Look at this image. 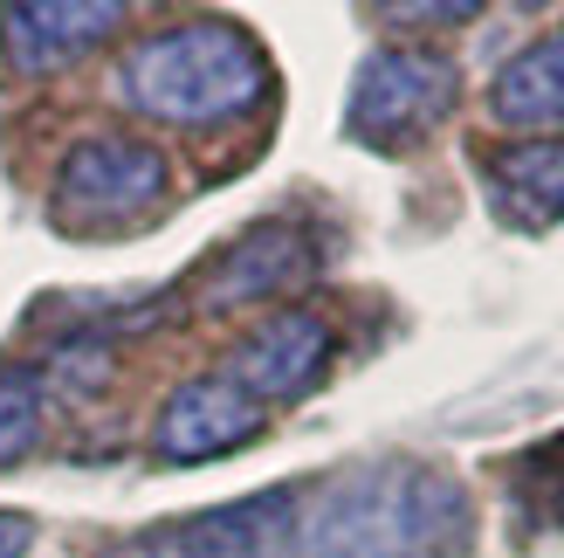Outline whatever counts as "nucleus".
Returning <instances> with one entry per match:
<instances>
[{
    "mask_svg": "<svg viewBox=\"0 0 564 558\" xmlns=\"http://www.w3.org/2000/svg\"><path fill=\"white\" fill-rule=\"evenodd\" d=\"M489 118L510 131H557L564 125V28L517 49L489 83Z\"/></svg>",
    "mask_w": 564,
    "mask_h": 558,
    "instance_id": "9d476101",
    "label": "nucleus"
},
{
    "mask_svg": "<svg viewBox=\"0 0 564 558\" xmlns=\"http://www.w3.org/2000/svg\"><path fill=\"white\" fill-rule=\"evenodd\" d=\"M118 28H124L118 0H28V8H0V49L21 76H55Z\"/></svg>",
    "mask_w": 564,
    "mask_h": 558,
    "instance_id": "1a4fd4ad",
    "label": "nucleus"
},
{
    "mask_svg": "<svg viewBox=\"0 0 564 558\" xmlns=\"http://www.w3.org/2000/svg\"><path fill=\"white\" fill-rule=\"evenodd\" d=\"M462 104V69L441 49H372L351 76V110L345 131L372 152H406L420 146L447 110Z\"/></svg>",
    "mask_w": 564,
    "mask_h": 558,
    "instance_id": "7ed1b4c3",
    "label": "nucleus"
},
{
    "mask_svg": "<svg viewBox=\"0 0 564 558\" xmlns=\"http://www.w3.org/2000/svg\"><path fill=\"white\" fill-rule=\"evenodd\" d=\"M290 524H296V490L275 483L256 496H235V504L193 511L180 524H152L138 538V558H269Z\"/></svg>",
    "mask_w": 564,
    "mask_h": 558,
    "instance_id": "423d86ee",
    "label": "nucleus"
},
{
    "mask_svg": "<svg viewBox=\"0 0 564 558\" xmlns=\"http://www.w3.org/2000/svg\"><path fill=\"white\" fill-rule=\"evenodd\" d=\"M386 28H462L475 21V0H447V8H379Z\"/></svg>",
    "mask_w": 564,
    "mask_h": 558,
    "instance_id": "ddd939ff",
    "label": "nucleus"
},
{
    "mask_svg": "<svg viewBox=\"0 0 564 558\" xmlns=\"http://www.w3.org/2000/svg\"><path fill=\"white\" fill-rule=\"evenodd\" d=\"M317 269V242H310L296 221H256L241 242H228L200 283V311H248V303H269L282 290H296L303 276Z\"/></svg>",
    "mask_w": 564,
    "mask_h": 558,
    "instance_id": "6e6552de",
    "label": "nucleus"
},
{
    "mask_svg": "<svg viewBox=\"0 0 564 558\" xmlns=\"http://www.w3.org/2000/svg\"><path fill=\"white\" fill-rule=\"evenodd\" d=\"M496 201L523 221H564V138H530L489 159Z\"/></svg>",
    "mask_w": 564,
    "mask_h": 558,
    "instance_id": "9b49d317",
    "label": "nucleus"
},
{
    "mask_svg": "<svg viewBox=\"0 0 564 558\" xmlns=\"http://www.w3.org/2000/svg\"><path fill=\"white\" fill-rule=\"evenodd\" d=\"M28 551H35V517L0 511V558H28Z\"/></svg>",
    "mask_w": 564,
    "mask_h": 558,
    "instance_id": "4468645a",
    "label": "nucleus"
},
{
    "mask_svg": "<svg viewBox=\"0 0 564 558\" xmlns=\"http://www.w3.org/2000/svg\"><path fill=\"white\" fill-rule=\"evenodd\" d=\"M256 434H262V407L228 373H200L165 394L159 421H152V455L159 462H214V455L248 449Z\"/></svg>",
    "mask_w": 564,
    "mask_h": 558,
    "instance_id": "0eeeda50",
    "label": "nucleus"
},
{
    "mask_svg": "<svg viewBox=\"0 0 564 558\" xmlns=\"http://www.w3.org/2000/svg\"><path fill=\"white\" fill-rule=\"evenodd\" d=\"M330 318L310 311V303H290V311H269L262 324H248L235 352H228V379L241 386L256 407H275V400H303L310 386L324 379L330 366Z\"/></svg>",
    "mask_w": 564,
    "mask_h": 558,
    "instance_id": "39448f33",
    "label": "nucleus"
},
{
    "mask_svg": "<svg viewBox=\"0 0 564 558\" xmlns=\"http://www.w3.org/2000/svg\"><path fill=\"white\" fill-rule=\"evenodd\" d=\"M165 180H173V165H165L159 146L124 138V131H97L63 152L48 207L69 235H104V228H124V221L152 214L165 201Z\"/></svg>",
    "mask_w": 564,
    "mask_h": 558,
    "instance_id": "20e7f679",
    "label": "nucleus"
},
{
    "mask_svg": "<svg viewBox=\"0 0 564 558\" xmlns=\"http://www.w3.org/2000/svg\"><path fill=\"white\" fill-rule=\"evenodd\" d=\"M124 110L152 125H180V131H207V125H235L248 118L269 90L275 69L256 35H241L235 21H180L159 35L131 42L110 76Z\"/></svg>",
    "mask_w": 564,
    "mask_h": 558,
    "instance_id": "f03ea898",
    "label": "nucleus"
},
{
    "mask_svg": "<svg viewBox=\"0 0 564 558\" xmlns=\"http://www.w3.org/2000/svg\"><path fill=\"white\" fill-rule=\"evenodd\" d=\"M42 441V379L28 366H0V469L35 455Z\"/></svg>",
    "mask_w": 564,
    "mask_h": 558,
    "instance_id": "f8f14e48",
    "label": "nucleus"
},
{
    "mask_svg": "<svg viewBox=\"0 0 564 558\" xmlns=\"http://www.w3.org/2000/svg\"><path fill=\"white\" fill-rule=\"evenodd\" d=\"M475 538L468 490L447 469H358L296 517L269 558H462Z\"/></svg>",
    "mask_w": 564,
    "mask_h": 558,
    "instance_id": "f257e3e1",
    "label": "nucleus"
}]
</instances>
